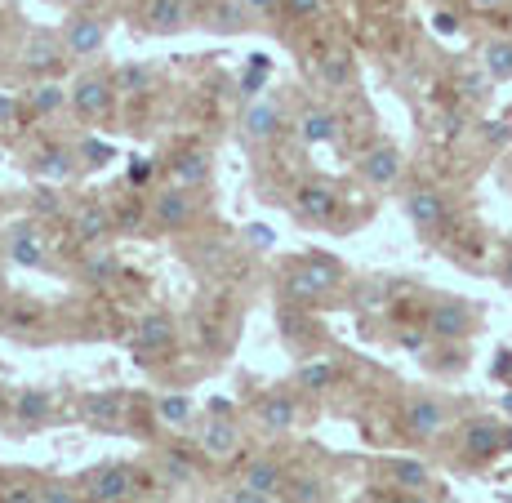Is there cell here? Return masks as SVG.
<instances>
[{
  "mask_svg": "<svg viewBox=\"0 0 512 503\" xmlns=\"http://www.w3.org/2000/svg\"><path fill=\"white\" fill-rule=\"evenodd\" d=\"M125 348H130V357L143 361V366L161 361L165 352L174 348V317L170 312H147V317H139L130 330V339H125Z\"/></svg>",
  "mask_w": 512,
  "mask_h": 503,
  "instance_id": "6da1fadb",
  "label": "cell"
},
{
  "mask_svg": "<svg viewBox=\"0 0 512 503\" xmlns=\"http://www.w3.org/2000/svg\"><path fill=\"white\" fill-rule=\"evenodd\" d=\"M85 490H90V495H85L90 503H130L134 495H139V477H134L121 459H112V463H103L98 472H90Z\"/></svg>",
  "mask_w": 512,
  "mask_h": 503,
  "instance_id": "7a4b0ae2",
  "label": "cell"
},
{
  "mask_svg": "<svg viewBox=\"0 0 512 503\" xmlns=\"http://www.w3.org/2000/svg\"><path fill=\"white\" fill-rule=\"evenodd\" d=\"M423 330L432 334V339L441 343H459L472 334V308L459 299H437L428 308V317H423Z\"/></svg>",
  "mask_w": 512,
  "mask_h": 503,
  "instance_id": "3957f363",
  "label": "cell"
},
{
  "mask_svg": "<svg viewBox=\"0 0 512 503\" xmlns=\"http://www.w3.org/2000/svg\"><path fill=\"white\" fill-rule=\"evenodd\" d=\"M281 121H285L281 98H250L241 112V138L250 147H263L281 134Z\"/></svg>",
  "mask_w": 512,
  "mask_h": 503,
  "instance_id": "277c9868",
  "label": "cell"
},
{
  "mask_svg": "<svg viewBox=\"0 0 512 503\" xmlns=\"http://www.w3.org/2000/svg\"><path fill=\"white\" fill-rule=\"evenodd\" d=\"M334 214H339V196L330 183L303 179L294 187V219L299 223H334Z\"/></svg>",
  "mask_w": 512,
  "mask_h": 503,
  "instance_id": "5b68a950",
  "label": "cell"
},
{
  "mask_svg": "<svg viewBox=\"0 0 512 503\" xmlns=\"http://www.w3.org/2000/svg\"><path fill=\"white\" fill-rule=\"evenodd\" d=\"M147 214H152L156 228L179 232L196 219V196L187 192V187H161V192L152 196V205H147Z\"/></svg>",
  "mask_w": 512,
  "mask_h": 503,
  "instance_id": "8992f818",
  "label": "cell"
},
{
  "mask_svg": "<svg viewBox=\"0 0 512 503\" xmlns=\"http://www.w3.org/2000/svg\"><path fill=\"white\" fill-rule=\"evenodd\" d=\"M406 437H415V441H437L441 432L450 428V414H446V406H441L437 397H410L406 401Z\"/></svg>",
  "mask_w": 512,
  "mask_h": 503,
  "instance_id": "52a82bcc",
  "label": "cell"
},
{
  "mask_svg": "<svg viewBox=\"0 0 512 503\" xmlns=\"http://www.w3.org/2000/svg\"><path fill=\"white\" fill-rule=\"evenodd\" d=\"M196 450H201L205 459H232L236 450H241V423H236L232 414H210L205 428L196 432Z\"/></svg>",
  "mask_w": 512,
  "mask_h": 503,
  "instance_id": "ba28073f",
  "label": "cell"
},
{
  "mask_svg": "<svg viewBox=\"0 0 512 503\" xmlns=\"http://www.w3.org/2000/svg\"><path fill=\"white\" fill-rule=\"evenodd\" d=\"M107 41V23L103 18H94V14H85V9H76L72 18H67V27H63V49L72 58H90L98 54Z\"/></svg>",
  "mask_w": 512,
  "mask_h": 503,
  "instance_id": "9c48e42d",
  "label": "cell"
},
{
  "mask_svg": "<svg viewBox=\"0 0 512 503\" xmlns=\"http://www.w3.org/2000/svg\"><path fill=\"white\" fill-rule=\"evenodd\" d=\"M499 450H512V432L499 419H468L464 423V455L468 459H495Z\"/></svg>",
  "mask_w": 512,
  "mask_h": 503,
  "instance_id": "30bf717a",
  "label": "cell"
},
{
  "mask_svg": "<svg viewBox=\"0 0 512 503\" xmlns=\"http://www.w3.org/2000/svg\"><path fill=\"white\" fill-rule=\"evenodd\" d=\"M406 214H410V223H415L419 232H441L446 228V219H450V205H446V196H441L437 187H410L406 192Z\"/></svg>",
  "mask_w": 512,
  "mask_h": 503,
  "instance_id": "8fae6325",
  "label": "cell"
},
{
  "mask_svg": "<svg viewBox=\"0 0 512 503\" xmlns=\"http://www.w3.org/2000/svg\"><path fill=\"white\" fill-rule=\"evenodd\" d=\"M112 94H116V85L107 81V76H98V72H85L81 81L72 85V112L76 116H85V121H94V116H103L107 107H112Z\"/></svg>",
  "mask_w": 512,
  "mask_h": 503,
  "instance_id": "7c38bea8",
  "label": "cell"
},
{
  "mask_svg": "<svg viewBox=\"0 0 512 503\" xmlns=\"http://www.w3.org/2000/svg\"><path fill=\"white\" fill-rule=\"evenodd\" d=\"M192 23V0H143V27L152 36H174Z\"/></svg>",
  "mask_w": 512,
  "mask_h": 503,
  "instance_id": "4fadbf2b",
  "label": "cell"
},
{
  "mask_svg": "<svg viewBox=\"0 0 512 503\" xmlns=\"http://www.w3.org/2000/svg\"><path fill=\"white\" fill-rule=\"evenodd\" d=\"M254 423H259L263 432H290L294 423H299V401H294L290 392H263V397L254 401Z\"/></svg>",
  "mask_w": 512,
  "mask_h": 503,
  "instance_id": "5bb4252c",
  "label": "cell"
},
{
  "mask_svg": "<svg viewBox=\"0 0 512 503\" xmlns=\"http://www.w3.org/2000/svg\"><path fill=\"white\" fill-rule=\"evenodd\" d=\"M72 232L81 245H103L107 236L116 232V214L98 201H85V205H76V214H72Z\"/></svg>",
  "mask_w": 512,
  "mask_h": 503,
  "instance_id": "9a60e30c",
  "label": "cell"
},
{
  "mask_svg": "<svg viewBox=\"0 0 512 503\" xmlns=\"http://www.w3.org/2000/svg\"><path fill=\"white\" fill-rule=\"evenodd\" d=\"M210 170H214V161H210L205 147H183V152L170 161V187H187V192H196V187L210 183Z\"/></svg>",
  "mask_w": 512,
  "mask_h": 503,
  "instance_id": "2e32d148",
  "label": "cell"
},
{
  "mask_svg": "<svg viewBox=\"0 0 512 503\" xmlns=\"http://www.w3.org/2000/svg\"><path fill=\"white\" fill-rule=\"evenodd\" d=\"M401 147L397 143H374L366 156H361V179L374 183V187H388L401 179Z\"/></svg>",
  "mask_w": 512,
  "mask_h": 503,
  "instance_id": "e0dca14e",
  "label": "cell"
},
{
  "mask_svg": "<svg viewBox=\"0 0 512 503\" xmlns=\"http://www.w3.org/2000/svg\"><path fill=\"white\" fill-rule=\"evenodd\" d=\"M49 245H45V236L36 223H14V232H9V259L18 263V268H45V259H49Z\"/></svg>",
  "mask_w": 512,
  "mask_h": 503,
  "instance_id": "ac0fdd59",
  "label": "cell"
},
{
  "mask_svg": "<svg viewBox=\"0 0 512 503\" xmlns=\"http://www.w3.org/2000/svg\"><path fill=\"white\" fill-rule=\"evenodd\" d=\"M299 143H308V147L339 143V116H334L330 107H321V103L303 107V116H299Z\"/></svg>",
  "mask_w": 512,
  "mask_h": 503,
  "instance_id": "d6986e66",
  "label": "cell"
},
{
  "mask_svg": "<svg viewBox=\"0 0 512 503\" xmlns=\"http://www.w3.org/2000/svg\"><path fill=\"white\" fill-rule=\"evenodd\" d=\"M49 414H54V401H49V392H41V388H27L14 397V428L18 432H41L49 423Z\"/></svg>",
  "mask_w": 512,
  "mask_h": 503,
  "instance_id": "ffe728a7",
  "label": "cell"
},
{
  "mask_svg": "<svg viewBox=\"0 0 512 503\" xmlns=\"http://www.w3.org/2000/svg\"><path fill=\"white\" fill-rule=\"evenodd\" d=\"M241 486L259 490V495H268V499H285V486H290V477H285V468H281L277 459H254L250 468H245Z\"/></svg>",
  "mask_w": 512,
  "mask_h": 503,
  "instance_id": "44dd1931",
  "label": "cell"
},
{
  "mask_svg": "<svg viewBox=\"0 0 512 503\" xmlns=\"http://www.w3.org/2000/svg\"><path fill=\"white\" fill-rule=\"evenodd\" d=\"M76 170H81V161H76L72 147H49V152L36 156V179L45 183H67L76 179Z\"/></svg>",
  "mask_w": 512,
  "mask_h": 503,
  "instance_id": "7402d4cb",
  "label": "cell"
},
{
  "mask_svg": "<svg viewBox=\"0 0 512 503\" xmlns=\"http://www.w3.org/2000/svg\"><path fill=\"white\" fill-rule=\"evenodd\" d=\"M81 276L90 285H112L116 276H121V259H116V250H107V245H90V250L81 254Z\"/></svg>",
  "mask_w": 512,
  "mask_h": 503,
  "instance_id": "603a6c76",
  "label": "cell"
},
{
  "mask_svg": "<svg viewBox=\"0 0 512 503\" xmlns=\"http://www.w3.org/2000/svg\"><path fill=\"white\" fill-rule=\"evenodd\" d=\"M121 414H125V397H121V392H94V397H85V419H90L94 428L116 432V428H121Z\"/></svg>",
  "mask_w": 512,
  "mask_h": 503,
  "instance_id": "cb8c5ba5",
  "label": "cell"
},
{
  "mask_svg": "<svg viewBox=\"0 0 512 503\" xmlns=\"http://www.w3.org/2000/svg\"><path fill=\"white\" fill-rule=\"evenodd\" d=\"M294 383H299L303 392H330L334 383H339V366L326 357H312V361H303L299 370H294Z\"/></svg>",
  "mask_w": 512,
  "mask_h": 503,
  "instance_id": "d4e9b609",
  "label": "cell"
},
{
  "mask_svg": "<svg viewBox=\"0 0 512 503\" xmlns=\"http://www.w3.org/2000/svg\"><path fill=\"white\" fill-rule=\"evenodd\" d=\"M58 63H63V49L49 41V36H32V45H27V54H23L27 72L32 76H54Z\"/></svg>",
  "mask_w": 512,
  "mask_h": 503,
  "instance_id": "484cf974",
  "label": "cell"
},
{
  "mask_svg": "<svg viewBox=\"0 0 512 503\" xmlns=\"http://www.w3.org/2000/svg\"><path fill=\"white\" fill-rule=\"evenodd\" d=\"M299 268L308 272L312 281H317L321 294H334L343 285V268H339V259H330V254H303Z\"/></svg>",
  "mask_w": 512,
  "mask_h": 503,
  "instance_id": "4316f807",
  "label": "cell"
},
{
  "mask_svg": "<svg viewBox=\"0 0 512 503\" xmlns=\"http://www.w3.org/2000/svg\"><path fill=\"white\" fill-rule=\"evenodd\" d=\"M152 410H156V419H161V428H187L196 414V406L183 392H161V397L152 401Z\"/></svg>",
  "mask_w": 512,
  "mask_h": 503,
  "instance_id": "83f0119b",
  "label": "cell"
},
{
  "mask_svg": "<svg viewBox=\"0 0 512 503\" xmlns=\"http://www.w3.org/2000/svg\"><path fill=\"white\" fill-rule=\"evenodd\" d=\"M388 481L397 490H428L432 472H428V463H419V459H392L388 463Z\"/></svg>",
  "mask_w": 512,
  "mask_h": 503,
  "instance_id": "f1b7e54d",
  "label": "cell"
},
{
  "mask_svg": "<svg viewBox=\"0 0 512 503\" xmlns=\"http://www.w3.org/2000/svg\"><path fill=\"white\" fill-rule=\"evenodd\" d=\"M481 67H486L490 81H512V41L508 36H495L481 49Z\"/></svg>",
  "mask_w": 512,
  "mask_h": 503,
  "instance_id": "f546056e",
  "label": "cell"
},
{
  "mask_svg": "<svg viewBox=\"0 0 512 503\" xmlns=\"http://www.w3.org/2000/svg\"><path fill=\"white\" fill-rule=\"evenodd\" d=\"M63 103H72V94H63V85H54V81H41V85H32L27 90V112H36V116H54Z\"/></svg>",
  "mask_w": 512,
  "mask_h": 503,
  "instance_id": "4dcf8cb0",
  "label": "cell"
},
{
  "mask_svg": "<svg viewBox=\"0 0 512 503\" xmlns=\"http://www.w3.org/2000/svg\"><path fill=\"white\" fill-rule=\"evenodd\" d=\"M352 76H357V63H352L343 49H334V54L321 58V81H326L330 90H348Z\"/></svg>",
  "mask_w": 512,
  "mask_h": 503,
  "instance_id": "1f68e13d",
  "label": "cell"
},
{
  "mask_svg": "<svg viewBox=\"0 0 512 503\" xmlns=\"http://www.w3.org/2000/svg\"><path fill=\"white\" fill-rule=\"evenodd\" d=\"M112 85L116 90H125V94H147L156 85V72L152 67H143V63H130V67H121V72L112 76Z\"/></svg>",
  "mask_w": 512,
  "mask_h": 503,
  "instance_id": "d6a6232c",
  "label": "cell"
},
{
  "mask_svg": "<svg viewBox=\"0 0 512 503\" xmlns=\"http://www.w3.org/2000/svg\"><path fill=\"white\" fill-rule=\"evenodd\" d=\"M161 468H165V477L174 481V486H187V481L196 477V459H192V450H165L161 455Z\"/></svg>",
  "mask_w": 512,
  "mask_h": 503,
  "instance_id": "836d02e7",
  "label": "cell"
},
{
  "mask_svg": "<svg viewBox=\"0 0 512 503\" xmlns=\"http://www.w3.org/2000/svg\"><path fill=\"white\" fill-rule=\"evenodd\" d=\"M285 294H290L294 303H317V299H326V294L317 290V281H312V276L303 272L299 263H294V268L285 272Z\"/></svg>",
  "mask_w": 512,
  "mask_h": 503,
  "instance_id": "e575fe53",
  "label": "cell"
},
{
  "mask_svg": "<svg viewBox=\"0 0 512 503\" xmlns=\"http://www.w3.org/2000/svg\"><path fill=\"white\" fill-rule=\"evenodd\" d=\"M285 499L290 503H326V481L321 477H290V486H285Z\"/></svg>",
  "mask_w": 512,
  "mask_h": 503,
  "instance_id": "d590c367",
  "label": "cell"
},
{
  "mask_svg": "<svg viewBox=\"0 0 512 503\" xmlns=\"http://www.w3.org/2000/svg\"><path fill=\"white\" fill-rule=\"evenodd\" d=\"M245 18H250L245 0H214V23H219L223 32H236V27H245Z\"/></svg>",
  "mask_w": 512,
  "mask_h": 503,
  "instance_id": "8d00e7d4",
  "label": "cell"
},
{
  "mask_svg": "<svg viewBox=\"0 0 512 503\" xmlns=\"http://www.w3.org/2000/svg\"><path fill=\"white\" fill-rule=\"evenodd\" d=\"M0 503H41V486H32V481H14V486L0 490Z\"/></svg>",
  "mask_w": 512,
  "mask_h": 503,
  "instance_id": "74e56055",
  "label": "cell"
},
{
  "mask_svg": "<svg viewBox=\"0 0 512 503\" xmlns=\"http://www.w3.org/2000/svg\"><path fill=\"white\" fill-rule=\"evenodd\" d=\"M41 503H85V499L63 481H49V486H41Z\"/></svg>",
  "mask_w": 512,
  "mask_h": 503,
  "instance_id": "f35d334b",
  "label": "cell"
},
{
  "mask_svg": "<svg viewBox=\"0 0 512 503\" xmlns=\"http://www.w3.org/2000/svg\"><path fill=\"white\" fill-rule=\"evenodd\" d=\"M143 219H147V210H143L139 201H130L121 214H116V228H121V232H139V228H143Z\"/></svg>",
  "mask_w": 512,
  "mask_h": 503,
  "instance_id": "ab89813d",
  "label": "cell"
},
{
  "mask_svg": "<svg viewBox=\"0 0 512 503\" xmlns=\"http://www.w3.org/2000/svg\"><path fill=\"white\" fill-rule=\"evenodd\" d=\"M81 156H85V165H107L112 161V147L98 143V138H81Z\"/></svg>",
  "mask_w": 512,
  "mask_h": 503,
  "instance_id": "60d3db41",
  "label": "cell"
},
{
  "mask_svg": "<svg viewBox=\"0 0 512 503\" xmlns=\"http://www.w3.org/2000/svg\"><path fill=\"white\" fill-rule=\"evenodd\" d=\"M459 90H464L468 98H481L490 90V76H486V67H481V72H464L459 76Z\"/></svg>",
  "mask_w": 512,
  "mask_h": 503,
  "instance_id": "b9f144b4",
  "label": "cell"
},
{
  "mask_svg": "<svg viewBox=\"0 0 512 503\" xmlns=\"http://www.w3.org/2000/svg\"><path fill=\"white\" fill-rule=\"evenodd\" d=\"M285 14H290V18H317L321 14V0H285Z\"/></svg>",
  "mask_w": 512,
  "mask_h": 503,
  "instance_id": "7bdbcfd3",
  "label": "cell"
},
{
  "mask_svg": "<svg viewBox=\"0 0 512 503\" xmlns=\"http://www.w3.org/2000/svg\"><path fill=\"white\" fill-rule=\"evenodd\" d=\"M263 81H268V58H254V63H250V76H245V94H254Z\"/></svg>",
  "mask_w": 512,
  "mask_h": 503,
  "instance_id": "ee69618b",
  "label": "cell"
},
{
  "mask_svg": "<svg viewBox=\"0 0 512 503\" xmlns=\"http://www.w3.org/2000/svg\"><path fill=\"white\" fill-rule=\"evenodd\" d=\"M228 503H277V499L259 495V490H250V486H236V490H228Z\"/></svg>",
  "mask_w": 512,
  "mask_h": 503,
  "instance_id": "f6af8a7d",
  "label": "cell"
},
{
  "mask_svg": "<svg viewBox=\"0 0 512 503\" xmlns=\"http://www.w3.org/2000/svg\"><path fill=\"white\" fill-rule=\"evenodd\" d=\"M245 9H250L254 18H272L277 9H285V0H245Z\"/></svg>",
  "mask_w": 512,
  "mask_h": 503,
  "instance_id": "bcb514c9",
  "label": "cell"
},
{
  "mask_svg": "<svg viewBox=\"0 0 512 503\" xmlns=\"http://www.w3.org/2000/svg\"><path fill=\"white\" fill-rule=\"evenodd\" d=\"M14 125H18V103L0 94V130H14Z\"/></svg>",
  "mask_w": 512,
  "mask_h": 503,
  "instance_id": "7dc6e473",
  "label": "cell"
},
{
  "mask_svg": "<svg viewBox=\"0 0 512 503\" xmlns=\"http://www.w3.org/2000/svg\"><path fill=\"white\" fill-rule=\"evenodd\" d=\"M147 179H152V165H147V161H134V165H130V183L143 187Z\"/></svg>",
  "mask_w": 512,
  "mask_h": 503,
  "instance_id": "c3c4849f",
  "label": "cell"
},
{
  "mask_svg": "<svg viewBox=\"0 0 512 503\" xmlns=\"http://www.w3.org/2000/svg\"><path fill=\"white\" fill-rule=\"evenodd\" d=\"M432 27H437V32H446V36H455V32H459V18L437 14V18H432Z\"/></svg>",
  "mask_w": 512,
  "mask_h": 503,
  "instance_id": "681fc988",
  "label": "cell"
},
{
  "mask_svg": "<svg viewBox=\"0 0 512 503\" xmlns=\"http://www.w3.org/2000/svg\"><path fill=\"white\" fill-rule=\"evenodd\" d=\"M472 9H481V14H495V9H504L508 0H468Z\"/></svg>",
  "mask_w": 512,
  "mask_h": 503,
  "instance_id": "f907efd6",
  "label": "cell"
},
{
  "mask_svg": "<svg viewBox=\"0 0 512 503\" xmlns=\"http://www.w3.org/2000/svg\"><path fill=\"white\" fill-rule=\"evenodd\" d=\"M250 241L254 245H272V232L268 228H250Z\"/></svg>",
  "mask_w": 512,
  "mask_h": 503,
  "instance_id": "816d5d0a",
  "label": "cell"
},
{
  "mask_svg": "<svg viewBox=\"0 0 512 503\" xmlns=\"http://www.w3.org/2000/svg\"><path fill=\"white\" fill-rule=\"evenodd\" d=\"M499 374H512V357H508V352H499V361H495V379H499Z\"/></svg>",
  "mask_w": 512,
  "mask_h": 503,
  "instance_id": "f5cc1de1",
  "label": "cell"
},
{
  "mask_svg": "<svg viewBox=\"0 0 512 503\" xmlns=\"http://www.w3.org/2000/svg\"><path fill=\"white\" fill-rule=\"evenodd\" d=\"M397 503H432L428 495H423V490H406V495H401Z\"/></svg>",
  "mask_w": 512,
  "mask_h": 503,
  "instance_id": "db71d44e",
  "label": "cell"
},
{
  "mask_svg": "<svg viewBox=\"0 0 512 503\" xmlns=\"http://www.w3.org/2000/svg\"><path fill=\"white\" fill-rule=\"evenodd\" d=\"M499 276H504V285H508V290H512V254H508V259H504V268H499Z\"/></svg>",
  "mask_w": 512,
  "mask_h": 503,
  "instance_id": "11a10c76",
  "label": "cell"
},
{
  "mask_svg": "<svg viewBox=\"0 0 512 503\" xmlns=\"http://www.w3.org/2000/svg\"><path fill=\"white\" fill-rule=\"evenodd\" d=\"M58 5H67V9H90L94 0H58Z\"/></svg>",
  "mask_w": 512,
  "mask_h": 503,
  "instance_id": "9f6ffc18",
  "label": "cell"
},
{
  "mask_svg": "<svg viewBox=\"0 0 512 503\" xmlns=\"http://www.w3.org/2000/svg\"><path fill=\"white\" fill-rule=\"evenodd\" d=\"M205 503H228V495H214V499H205Z\"/></svg>",
  "mask_w": 512,
  "mask_h": 503,
  "instance_id": "6f0895ef",
  "label": "cell"
},
{
  "mask_svg": "<svg viewBox=\"0 0 512 503\" xmlns=\"http://www.w3.org/2000/svg\"><path fill=\"white\" fill-rule=\"evenodd\" d=\"M504 406H508V410H512V392H508V397H504Z\"/></svg>",
  "mask_w": 512,
  "mask_h": 503,
  "instance_id": "680465c9",
  "label": "cell"
}]
</instances>
